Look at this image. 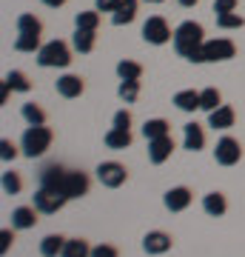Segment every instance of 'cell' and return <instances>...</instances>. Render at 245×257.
I'll return each mask as SVG.
<instances>
[{"label": "cell", "mask_w": 245, "mask_h": 257, "mask_svg": "<svg viewBox=\"0 0 245 257\" xmlns=\"http://www.w3.org/2000/svg\"><path fill=\"white\" fill-rule=\"evenodd\" d=\"M174 52L191 63H200V49L205 43V29L197 20H182L180 26L174 29Z\"/></svg>", "instance_id": "obj_1"}, {"label": "cell", "mask_w": 245, "mask_h": 257, "mask_svg": "<svg viewBox=\"0 0 245 257\" xmlns=\"http://www.w3.org/2000/svg\"><path fill=\"white\" fill-rule=\"evenodd\" d=\"M52 140H55V135H52L49 126H26L23 138H20V152L26 157H32V160L43 157L52 149Z\"/></svg>", "instance_id": "obj_2"}, {"label": "cell", "mask_w": 245, "mask_h": 257, "mask_svg": "<svg viewBox=\"0 0 245 257\" xmlns=\"http://www.w3.org/2000/svg\"><path fill=\"white\" fill-rule=\"evenodd\" d=\"M37 63L43 69H66L72 63V46L63 43V40H49L37 52Z\"/></svg>", "instance_id": "obj_3"}, {"label": "cell", "mask_w": 245, "mask_h": 257, "mask_svg": "<svg viewBox=\"0 0 245 257\" xmlns=\"http://www.w3.org/2000/svg\"><path fill=\"white\" fill-rule=\"evenodd\" d=\"M236 55L234 40L228 37H214V40H205L200 49V63H222V60H231Z\"/></svg>", "instance_id": "obj_4"}, {"label": "cell", "mask_w": 245, "mask_h": 257, "mask_svg": "<svg viewBox=\"0 0 245 257\" xmlns=\"http://www.w3.org/2000/svg\"><path fill=\"white\" fill-rule=\"evenodd\" d=\"M143 40L151 43V46H165L168 40H174V32L168 26V20L160 18V15H151V18L143 23Z\"/></svg>", "instance_id": "obj_5"}, {"label": "cell", "mask_w": 245, "mask_h": 257, "mask_svg": "<svg viewBox=\"0 0 245 257\" xmlns=\"http://www.w3.org/2000/svg\"><path fill=\"white\" fill-rule=\"evenodd\" d=\"M214 160L219 166H236L242 160V146H239V140L231 138V135H222L217 140V146H214Z\"/></svg>", "instance_id": "obj_6"}, {"label": "cell", "mask_w": 245, "mask_h": 257, "mask_svg": "<svg viewBox=\"0 0 245 257\" xmlns=\"http://www.w3.org/2000/svg\"><path fill=\"white\" fill-rule=\"evenodd\" d=\"M97 180H100L106 189H120V186L128 180V169L117 160H103L97 166Z\"/></svg>", "instance_id": "obj_7"}, {"label": "cell", "mask_w": 245, "mask_h": 257, "mask_svg": "<svg viewBox=\"0 0 245 257\" xmlns=\"http://www.w3.org/2000/svg\"><path fill=\"white\" fill-rule=\"evenodd\" d=\"M66 203H69V197H66L63 192H55V189H37L35 192V206L40 214H57V211L63 209Z\"/></svg>", "instance_id": "obj_8"}, {"label": "cell", "mask_w": 245, "mask_h": 257, "mask_svg": "<svg viewBox=\"0 0 245 257\" xmlns=\"http://www.w3.org/2000/svg\"><path fill=\"white\" fill-rule=\"evenodd\" d=\"M91 189V177L86 172H66L63 177V186H60V192L69 197V200H77V197H86Z\"/></svg>", "instance_id": "obj_9"}, {"label": "cell", "mask_w": 245, "mask_h": 257, "mask_svg": "<svg viewBox=\"0 0 245 257\" xmlns=\"http://www.w3.org/2000/svg\"><path fill=\"white\" fill-rule=\"evenodd\" d=\"M171 246H174V237L168 234V231L154 229V231H148V234L143 237V251L145 254L160 257V254H165V251H171Z\"/></svg>", "instance_id": "obj_10"}, {"label": "cell", "mask_w": 245, "mask_h": 257, "mask_svg": "<svg viewBox=\"0 0 245 257\" xmlns=\"http://www.w3.org/2000/svg\"><path fill=\"white\" fill-rule=\"evenodd\" d=\"M55 89L60 97H66V100H74V97H80L83 92H86V83H83L80 74H72V72H66L60 74L55 80Z\"/></svg>", "instance_id": "obj_11"}, {"label": "cell", "mask_w": 245, "mask_h": 257, "mask_svg": "<svg viewBox=\"0 0 245 257\" xmlns=\"http://www.w3.org/2000/svg\"><path fill=\"white\" fill-rule=\"evenodd\" d=\"M191 200H194V194H191L188 186H174L163 194V206L168 211H185L191 206Z\"/></svg>", "instance_id": "obj_12"}, {"label": "cell", "mask_w": 245, "mask_h": 257, "mask_svg": "<svg viewBox=\"0 0 245 257\" xmlns=\"http://www.w3.org/2000/svg\"><path fill=\"white\" fill-rule=\"evenodd\" d=\"M174 138L171 135H165V138H157V140H148V160L154 166H163L168 157L174 155Z\"/></svg>", "instance_id": "obj_13"}, {"label": "cell", "mask_w": 245, "mask_h": 257, "mask_svg": "<svg viewBox=\"0 0 245 257\" xmlns=\"http://www.w3.org/2000/svg\"><path fill=\"white\" fill-rule=\"evenodd\" d=\"M182 149H188V152H202L205 149V128L200 123H185L182 126Z\"/></svg>", "instance_id": "obj_14"}, {"label": "cell", "mask_w": 245, "mask_h": 257, "mask_svg": "<svg viewBox=\"0 0 245 257\" xmlns=\"http://www.w3.org/2000/svg\"><path fill=\"white\" fill-rule=\"evenodd\" d=\"M40 211H37V206L32 203V206H18V209H12V229H35L37 226V217Z\"/></svg>", "instance_id": "obj_15"}, {"label": "cell", "mask_w": 245, "mask_h": 257, "mask_svg": "<svg viewBox=\"0 0 245 257\" xmlns=\"http://www.w3.org/2000/svg\"><path fill=\"white\" fill-rule=\"evenodd\" d=\"M66 172H69V169H63L60 163H46L43 169H40V186H43V189H55V192H60Z\"/></svg>", "instance_id": "obj_16"}, {"label": "cell", "mask_w": 245, "mask_h": 257, "mask_svg": "<svg viewBox=\"0 0 245 257\" xmlns=\"http://www.w3.org/2000/svg\"><path fill=\"white\" fill-rule=\"evenodd\" d=\"M234 120H236V111L231 109V106H219V109H214L208 114V126L214 128V132H228V128L234 126Z\"/></svg>", "instance_id": "obj_17"}, {"label": "cell", "mask_w": 245, "mask_h": 257, "mask_svg": "<svg viewBox=\"0 0 245 257\" xmlns=\"http://www.w3.org/2000/svg\"><path fill=\"white\" fill-rule=\"evenodd\" d=\"M202 211H205L208 217H222L228 211V197L222 192H208L202 197Z\"/></svg>", "instance_id": "obj_18"}, {"label": "cell", "mask_w": 245, "mask_h": 257, "mask_svg": "<svg viewBox=\"0 0 245 257\" xmlns=\"http://www.w3.org/2000/svg\"><path fill=\"white\" fill-rule=\"evenodd\" d=\"M137 9H140V0H123L117 6V12L111 15V23H114V26H128V23H134Z\"/></svg>", "instance_id": "obj_19"}, {"label": "cell", "mask_w": 245, "mask_h": 257, "mask_svg": "<svg viewBox=\"0 0 245 257\" xmlns=\"http://www.w3.org/2000/svg\"><path fill=\"white\" fill-rule=\"evenodd\" d=\"M94 43H97V32H89V29H74V35H72V49H74V52L89 55V52H94Z\"/></svg>", "instance_id": "obj_20"}, {"label": "cell", "mask_w": 245, "mask_h": 257, "mask_svg": "<svg viewBox=\"0 0 245 257\" xmlns=\"http://www.w3.org/2000/svg\"><path fill=\"white\" fill-rule=\"evenodd\" d=\"M103 140H106V146H109V149L123 152V149L131 146V140H134V138H131V128H114V126H111L109 132H106V138H103Z\"/></svg>", "instance_id": "obj_21"}, {"label": "cell", "mask_w": 245, "mask_h": 257, "mask_svg": "<svg viewBox=\"0 0 245 257\" xmlns=\"http://www.w3.org/2000/svg\"><path fill=\"white\" fill-rule=\"evenodd\" d=\"M174 106L185 114L200 109V92H194V89H180V92L174 94Z\"/></svg>", "instance_id": "obj_22"}, {"label": "cell", "mask_w": 245, "mask_h": 257, "mask_svg": "<svg viewBox=\"0 0 245 257\" xmlns=\"http://www.w3.org/2000/svg\"><path fill=\"white\" fill-rule=\"evenodd\" d=\"M171 132V123L165 117H151L143 123V138L145 140H157V138H165Z\"/></svg>", "instance_id": "obj_23"}, {"label": "cell", "mask_w": 245, "mask_h": 257, "mask_svg": "<svg viewBox=\"0 0 245 257\" xmlns=\"http://www.w3.org/2000/svg\"><path fill=\"white\" fill-rule=\"evenodd\" d=\"M63 246H66L63 234H46V237L40 240V254L43 257H60L63 254Z\"/></svg>", "instance_id": "obj_24"}, {"label": "cell", "mask_w": 245, "mask_h": 257, "mask_svg": "<svg viewBox=\"0 0 245 257\" xmlns=\"http://www.w3.org/2000/svg\"><path fill=\"white\" fill-rule=\"evenodd\" d=\"M60 257H91L89 240H86V237H72V240H66L63 254H60Z\"/></svg>", "instance_id": "obj_25"}, {"label": "cell", "mask_w": 245, "mask_h": 257, "mask_svg": "<svg viewBox=\"0 0 245 257\" xmlns=\"http://www.w3.org/2000/svg\"><path fill=\"white\" fill-rule=\"evenodd\" d=\"M219 106H222V94H219V89H214V86L202 89L200 92V109L205 111V114H211V111L219 109Z\"/></svg>", "instance_id": "obj_26"}, {"label": "cell", "mask_w": 245, "mask_h": 257, "mask_svg": "<svg viewBox=\"0 0 245 257\" xmlns=\"http://www.w3.org/2000/svg\"><path fill=\"white\" fill-rule=\"evenodd\" d=\"M3 83H9V89L12 92H32V80L26 77V72H20V69H12L6 77H3Z\"/></svg>", "instance_id": "obj_27"}, {"label": "cell", "mask_w": 245, "mask_h": 257, "mask_svg": "<svg viewBox=\"0 0 245 257\" xmlns=\"http://www.w3.org/2000/svg\"><path fill=\"white\" fill-rule=\"evenodd\" d=\"M100 26V12L89 9V12H77L74 15V29H89V32H97Z\"/></svg>", "instance_id": "obj_28"}, {"label": "cell", "mask_w": 245, "mask_h": 257, "mask_svg": "<svg viewBox=\"0 0 245 257\" xmlns=\"http://www.w3.org/2000/svg\"><path fill=\"white\" fill-rule=\"evenodd\" d=\"M117 77L120 80H140V77H143V66L137 63V60H120Z\"/></svg>", "instance_id": "obj_29"}, {"label": "cell", "mask_w": 245, "mask_h": 257, "mask_svg": "<svg viewBox=\"0 0 245 257\" xmlns=\"http://www.w3.org/2000/svg\"><path fill=\"white\" fill-rule=\"evenodd\" d=\"M20 114H23V120H26L29 126H46V111L37 103H23Z\"/></svg>", "instance_id": "obj_30"}, {"label": "cell", "mask_w": 245, "mask_h": 257, "mask_svg": "<svg viewBox=\"0 0 245 257\" xmlns=\"http://www.w3.org/2000/svg\"><path fill=\"white\" fill-rule=\"evenodd\" d=\"M18 35H43V23L35 15H20L18 18Z\"/></svg>", "instance_id": "obj_31"}, {"label": "cell", "mask_w": 245, "mask_h": 257, "mask_svg": "<svg viewBox=\"0 0 245 257\" xmlns=\"http://www.w3.org/2000/svg\"><path fill=\"white\" fill-rule=\"evenodd\" d=\"M117 94L123 103H137V97H140V80H120Z\"/></svg>", "instance_id": "obj_32"}, {"label": "cell", "mask_w": 245, "mask_h": 257, "mask_svg": "<svg viewBox=\"0 0 245 257\" xmlns=\"http://www.w3.org/2000/svg\"><path fill=\"white\" fill-rule=\"evenodd\" d=\"M217 26L231 32V29H242L245 26V18L239 12H225V15H217Z\"/></svg>", "instance_id": "obj_33"}, {"label": "cell", "mask_w": 245, "mask_h": 257, "mask_svg": "<svg viewBox=\"0 0 245 257\" xmlns=\"http://www.w3.org/2000/svg\"><path fill=\"white\" fill-rule=\"evenodd\" d=\"M40 35H18L15 40V52H40Z\"/></svg>", "instance_id": "obj_34"}, {"label": "cell", "mask_w": 245, "mask_h": 257, "mask_svg": "<svg viewBox=\"0 0 245 257\" xmlns=\"http://www.w3.org/2000/svg\"><path fill=\"white\" fill-rule=\"evenodd\" d=\"M3 192L6 194H20L23 192V177L18 175V172H3Z\"/></svg>", "instance_id": "obj_35"}, {"label": "cell", "mask_w": 245, "mask_h": 257, "mask_svg": "<svg viewBox=\"0 0 245 257\" xmlns=\"http://www.w3.org/2000/svg\"><path fill=\"white\" fill-rule=\"evenodd\" d=\"M18 149L20 146H15V143H12V140H0V160H3V163H9V160H15V157H18Z\"/></svg>", "instance_id": "obj_36"}, {"label": "cell", "mask_w": 245, "mask_h": 257, "mask_svg": "<svg viewBox=\"0 0 245 257\" xmlns=\"http://www.w3.org/2000/svg\"><path fill=\"white\" fill-rule=\"evenodd\" d=\"M91 257H120V248L111 243H100V246H91Z\"/></svg>", "instance_id": "obj_37"}, {"label": "cell", "mask_w": 245, "mask_h": 257, "mask_svg": "<svg viewBox=\"0 0 245 257\" xmlns=\"http://www.w3.org/2000/svg\"><path fill=\"white\" fill-rule=\"evenodd\" d=\"M111 126H114V128H131V111H128V109L114 111V117H111Z\"/></svg>", "instance_id": "obj_38"}, {"label": "cell", "mask_w": 245, "mask_h": 257, "mask_svg": "<svg viewBox=\"0 0 245 257\" xmlns=\"http://www.w3.org/2000/svg\"><path fill=\"white\" fill-rule=\"evenodd\" d=\"M120 3H123V0H94V9H97V12H109V15H114Z\"/></svg>", "instance_id": "obj_39"}, {"label": "cell", "mask_w": 245, "mask_h": 257, "mask_svg": "<svg viewBox=\"0 0 245 257\" xmlns=\"http://www.w3.org/2000/svg\"><path fill=\"white\" fill-rule=\"evenodd\" d=\"M225 12H236V0H214V15H225Z\"/></svg>", "instance_id": "obj_40"}, {"label": "cell", "mask_w": 245, "mask_h": 257, "mask_svg": "<svg viewBox=\"0 0 245 257\" xmlns=\"http://www.w3.org/2000/svg\"><path fill=\"white\" fill-rule=\"evenodd\" d=\"M12 243H15V231H12V229H3V231H0V254H6Z\"/></svg>", "instance_id": "obj_41"}, {"label": "cell", "mask_w": 245, "mask_h": 257, "mask_svg": "<svg viewBox=\"0 0 245 257\" xmlns=\"http://www.w3.org/2000/svg\"><path fill=\"white\" fill-rule=\"evenodd\" d=\"M43 6H49V9H60V6H66V0H40Z\"/></svg>", "instance_id": "obj_42"}, {"label": "cell", "mask_w": 245, "mask_h": 257, "mask_svg": "<svg viewBox=\"0 0 245 257\" xmlns=\"http://www.w3.org/2000/svg\"><path fill=\"white\" fill-rule=\"evenodd\" d=\"M177 3H180L182 9H194V6H197V3H200V0H177Z\"/></svg>", "instance_id": "obj_43"}, {"label": "cell", "mask_w": 245, "mask_h": 257, "mask_svg": "<svg viewBox=\"0 0 245 257\" xmlns=\"http://www.w3.org/2000/svg\"><path fill=\"white\" fill-rule=\"evenodd\" d=\"M143 3H163V0H143Z\"/></svg>", "instance_id": "obj_44"}]
</instances>
